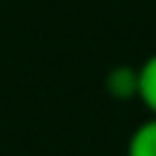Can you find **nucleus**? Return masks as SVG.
<instances>
[{
	"label": "nucleus",
	"mask_w": 156,
	"mask_h": 156,
	"mask_svg": "<svg viewBox=\"0 0 156 156\" xmlns=\"http://www.w3.org/2000/svg\"><path fill=\"white\" fill-rule=\"evenodd\" d=\"M124 156H156V116L142 122L130 133L127 145H124Z\"/></svg>",
	"instance_id": "obj_3"
},
{
	"label": "nucleus",
	"mask_w": 156,
	"mask_h": 156,
	"mask_svg": "<svg viewBox=\"0 0 156 156\" xmlns=\"http://www.w3.org/2000/svg\"><path fill=\"white\" fill-rule=\"evenodd\" d=\"M136 98L151 116H156V52L136 67Z\"/></svg>",
	"instance_id": "obj_1"
},
{
	"label": "nucleus",
	"mask_w": 156,
	"mask_h": 156,
	"mask_svg": "<svg viewBox=\"0 0 156 156\" xmlns=\"http://www.w3.org/2000/svg\"><path fill=\"white\" fill-rule=\"evenodd\" d=\"M107 95H113L116 101H133L136 98V67H113L104 78Z\"/></svg>",
	"instance_id": "obj_2"
}]
</instances>
